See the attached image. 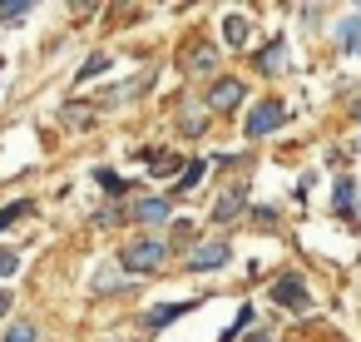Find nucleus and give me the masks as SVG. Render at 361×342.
I'll list each match as a JSON object with an SVG mask.
<instances>
[{
	"label": "nucleus",
	"mask_w": 361,
	"mask_h": 342,
	"mask_svg": "<svg viewBox=\"0 0 361 342\" xmlns=\"http://www.w3.org/2000/svg\"><path fill=\"white\" fill-rule=\"evenodd\" d=\"M164 263H169V243H159V238H139V243H129L119 253V268L124 273H154Z\"/></svg>",
	"instance_id": "f257e3e1"
},
{
	"label": "nucleus",
	"mask_w": 361,
	"mask_h": 342,
	"mask_svg": "<svg viewBox=\"0 0 361 342\" xmlns=\"http://www.w3.org/2000/svg\"><path fill=\"white\" fill-rule=\"evenodd\" d=\"M228 258H233L228 238H208V243H198V248L188 253V268H193V273H218Z\"/></svg>",
	"instance_id": "f03ea898"
},
{
	"label": "nucleus",
	"mask_w": 361,
	"mask_h": 342,
	"mask_svg": "<svg viewBox=\"0 0 361 342\" xmlns=\"http://www.w3.org/2000/svg\"><path fill=\"white\" fill-rule=\"evenodd\" d=\"M272 297H277L282 307H292V312H302V307L312 302V297H307V283H302L297 273H282V278L272 283Z\"/></svg>",
	"instance_id": "7ed1b4c3"
},
{
	"label": "nucleus",
	"mask_w": 361,
	"mask_h": 342,
	"mask_svg": "<svg viewBox=\"0 0 361 342\" xmlns=\"http://www.w3.org/2000/svg\"><path fill=\"white\" fill-rule=\"evenodd\" d=\"M277 124H282V105L267 100V105H257V110L247 114V139H262V134H272Z\"/></svg>",
	"instance_id": "20e7f679"
},
{
	"label": "nucleus",
	"mask_w": 361,
	"mask_h": 342,
	"mask_svg": "<svg viewBox=\"0 0 361 342\" xmlns=\"http://www.w3.org/2000/svg\"><path fill=\"white\" fill-rule=\"evenodd\" d=\"M208 105H213V110H233V105H243V80H218V85L208 90Z\"/></svg>",
	"instance_id": "39448f33"
},
{
	"label": "nucleus",
	"mask_w": 361,
	"mask_h": 342,
	"mask_svg": "<svg viewBox=\"0 0 361 342\" xmlns=\"http://www.w3.org/2000/svg\"><path fill=\"white\" fill-rule=\"evenodd\" d=\"M169 213H173L169 199H139V204H134V218H139V223H164Z\"/></svg>",
	"instance_id": "423d86ee"
},
{
	"label": "nucleus",
	"mask_w": 361,
	"mask_h": 342,
	"mask_svg": "<svg viewBox=\"0 0 361 342\" xmlns=\"http://www.w3.org/2000/svg\"><path fill=\"white\" fill-rule=\"evenodd\" d=\"M257 70H262V75H277V70H287V45H282V40H272V45L257 55Z\"/></svg>",
	"instance_id": "0eeeda50"
},
{
	"label": "nucleus",
	"mask_w": 361,
	"mask_h": 342,
	"mask_svg": "<svg viewBox=\"0 0 361 342\" xmlns=\"http://www.w3.org/2000/svg\"><path fill=\"white\" fill-rule=\"evenodd\" d=\"M247 35H252L247 16H228V20H223V40H228V45H247Z\"/></svg>",
	"instance_id": "6e6552de"
},
{
	"label": "nucleus",
	"mask_w": 361,
	"mask_h": 342,
	"mask_svg": "<svg viewBox=\"0 0 361 342\" xmlns=\"http://www.w3.org/2000/svg\"><path fill=\"white\" fill-rule=\"evenodd\" d=\"M188 307H193V302H169V307H154V312H149V327H169V322H173V317H183Z\"/></svg>",
	"instance_id": "1a4fd4ad"
},
{
	"label": "nucleus",
	"mask_w": 361,
	"mask_h": 342,
	"mask_svg": "<svg viewBox=\"0 0 361 342\" xmlns=\"http://www.w3.org/2000/svg\"><path fill=\"white\" fill-rule=\"evenodd\" d=\"M336 30H341V45H346L351 55H361V16H351V20L336 25Z\"/></svg>",
	"instance_id": "9d476101"
},
{
	"label": "nucleus",
	"mask_w": 361,
	"mask_h": 342,
	"mask_svg": "<svg viewBox=\"0 0 361 342\" xmlns=\"http://www.w3.org/2000/svg\"><path fill=\"white\" fill-rule=\"evenodd\" d=\"M109 65H114V60H109V55H90V60H85V65H80V85H85V80H94V75H104V70H109Z\"/></svg>",
	"instance_id": "9b49d317"
},
{
	"label": "nucleus",
	"mask_w": 361,
	"mask_h": 342,
	"mask_svg": "<svg viewBox=\"0 0 361 342\" xmlns=\"http://www.w3.org/2000/svg\"><path fill=\"white\" fill-rule=\"evenodd\" d=\"M238 208H243V189H233V194H228V199H223V204L213 208V218H218V223H228V218H233Z\"/></svg>",
	"instance_id": "f8f14e48"
},
{
	"label": "nucleus",
	"mask_w": 361,
	"mask_h": 342,
	"mask_svg": "<svg viewBox=\"0 0 361 342\" xmlns=\"http://www.w3.org/2000/svg\"><path fill=\"white\" fill-rule=\"evenodd\" d=\"M30 208H35L30 199H20V204H11V208H0V228H11V223H16V218H25Z\"/></svg>",
	"instance_id": "ddd939ff"
},
{
	"label": "nucleus",
	"mask_w": 361,
	"mask_h": 342,
	"mask_svg": "<svg viewBox=\"0 0 361 342\" xmlns=\"http://www.w3.org/2000/svg\"><path fill=\"white\" fill-rule=\"evenodd\" d=\"M198 179H203V164L193 159V164H183V179H178V194H188V189H198Z\"/></svg>",
	"instance_id": "4468645a"
},
{
	"label": "nucleus",
	"mask_w": 361,
	"mask_h": 342,
	"mask_svg": "<svg viewBox=\"0 0 361 342\" xmlns=\"http://www.w3.org/2000/svg\"><path fill=\"white\" fill-rule=\"evenodd\" d=\"M94 179H99V184H104V194H114V199H119V194H124V189H129V184H124V179H119V174H114V169H99V174H94Z\"/></svg>",
	"instance_id": "2eb2a0df"
},
{
	"label": "nucleus",
	"mask_w": 361,
	"mask_h": 342,
	"mask_svg": "<svg viewBox=\"0 0 361 342\" xmlns=\"http://www.w3.org/2000/svg\"><path fill=\"white\" fill-rule=\"evenodd\" d=\"M336 213H341V218H351V179H341V184H336Z\"/></svg>",
	"instance_id": "dca6fc26"
},
{
	"label": "nucleus",
	"mask_w": 361,
	"mask_h": 342,
	"mask_svg": "<svg viewBox=\"0 0 361 342\" xmlns=\"http://www.w3.org/2000/svg\"><path fill=\"white\" fill-rule=\"evenodd\" d=\"M6 342H35V327L30 322H11L6 327Z\"/></svg>",
	"instance_id": "f3484780"
},
{
	"label": "nucleus",
	"mask_w": 361,
	"mask_h": 342,
	"mask_svg": "<svg viewBox=\"0 0 361 342\" xmlns=\"http://www.w3.org/2000/svg\"><path fill=\"white\" fill-rule=\"evenodd\" d=\"M35 6H25V0H11V6H0V20H25Z\"/></svg>",
	"instance_id": "a211bd4d"
},
{
	"label": "nucleus",
	"mask_w": 361,
	"mask_h": 342,
	"mask_svg": "<svg viewBox=\"0 0 361 342\" xmlns=\"http://www.w3.org/2000/svg\"><path fill=\"white\" fill-rule=\"evenodd\" d=\"M119 283H124V273H119V268H104V273L94 278V288H99V293H109V288H119Z\"/></svg>",
	"instance_id": "6ab92c4d"
},
{
	"label": "nucleus",
	"mask_w": 361,
	"mask_h": 342,
	"mask_svg": "<svg viewBox=\"0 0 361 342\" xmlns=\"http://www.w3.org/2000/svg\"><path fill=\"white\" fill-rule=\"evenodd\" d=\"M247 322H252V307H243V312H238V317H233V327H228V332H223V337H218V342H233V337H238V332H243V327H247Z\"/></svg>",
	"instance_id": "aec40b11"
},
{
	"label": "nucleus",
	"mask_w": 361,
	"mask_h": 342,
	"mask_svg": "<svg viewBox=\"0 0 361 342\" xmlns=\"http://www.w3.org/2000/svg\"><path fill=\"white\" fill-rule=\"evenodd\" d=\"M188 70H213V50H193L188 55Z\"/></svg>",
	"instance_id": "412c9836"
},
{
	"label": "nucleus",
	"mask_w": 361,
	"mask_h": 342,
	"mask_svg": "<svg viewBox=\"0 0 361 342\" xmlns=\"http://www.w3.org/2000/svg\"><path fill=\"white\" fill-rule=\"evenodd\" d=\"M16 268H20V258H16V253H11V248H0V278H11V273H16Z\"/></svg>",
	"instance_id": "4be33fe9"
},
{
	"label": "nucleus",
	"mask_w": 361,
	"mask_h": 342,
	"mask_svg": "<svg viewBox=\"0 0 361 342\" xmlns=\"http://www.w3.org/2000/svg\"><path fill=\"white\" fill-rule=\"evenodd\" d=\"M94 223H104V228H109V223H119V208H99V213H94Z\"/></svg>",
	"instance_id": "5701e85b"
},
{
	"label": "nucleus",
	"mask_w": 361,
	"mask_h": 342,
	"mask_svg": "<svg viewBox=\"0 0 361 342\" xmlns=\"http://www.w3.org/2000/svg\"><path fill=\"white\" fill-rule=\"evenodd\" d=\"M11 302H16L11 293H0V317H6V312H11Z\"/></svg>",
	"instance_id": "b1692460"
},
{
	"label": "nucleus",
	"mask_w": 361,
	"mask_h": 342,
	"mask_svg": "<svg viewBox=\"0 0 361 342\" xmlns=\"http://www.w3.org/2000/svg\"><path fill=\"white\" fill-rule=\"evenodd\" d=\"M356 119H361V100H356Z\"/></svg>",
	"instance_id": "393cba45"
}]
</instances>
